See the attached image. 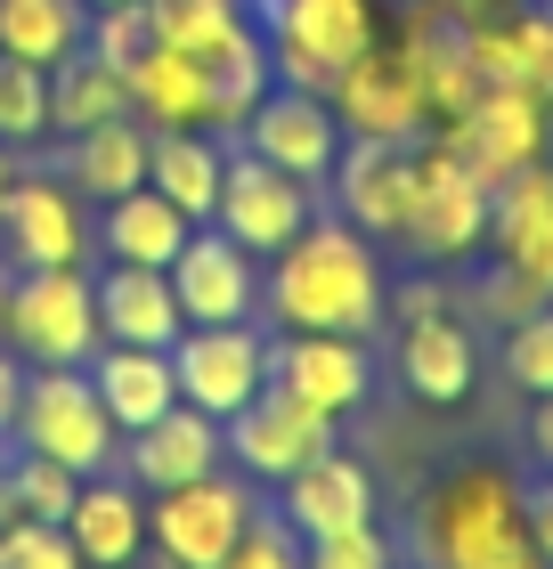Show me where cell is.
<instances>
[{
  "mask_svg": "<svg viewBox=\"0 0 553 569\" xmlns=\"http://www.w3.org/2000/svg\"><path fill=\"white\" fill-rule=\"evenodd\" d=\"M464 24H472L481 82H513V90H530L537 107H553V9L513 0V9H488V17H464Z\"/></svg>",
  "mask_w": 553,
  "mask_h": 569,
  "instance_id": "cell-20",
  "label": "cell"
},
{
  "mask_svg": "<svg viewBox=\"0 0 553 569\" xmlns=\"http://www.w3.org/2000/svg\"><path fill=\"white\" fill-rule=\"evenodd\" d=\"M82 41H90V0H0V58L49 73Z\"/></svg>",
  "mask_w": 553,
  "mask_h": 569,
  "instance_id": "cell-31",
  "label": "cell"
},
{
  "mask_svg": "<svg viewBox=\"0 0 553 569\" xmlns=\"http://www.w3.org/2000/svg\"><path fill=\"white\" fill-rule=\"evenodd\" d=\"M98 284V333L107 342H139V350H171L179 326H188V309H179L171 277L164 269H139V261H107Z\"/></svg>",
  "mask_w": 553,
  "mask_h": 569,
  "instance_id": "cell-23",
  "label": "cell"
},
{
  "mask_svg": "<svg viewBox=\"0 0 553 569\" xmlns=\"http://www.w3.org/2000/svg\"><path fill=\"white\" fill-rule=\"evenodd\" d=\"M488 212H496V188L481 171H464L432 131L415 139V212L399 237L424 252V261H472L488 252Z\"/></svg>",
  "mask_w": 553,
  "mask_h": 569,
  "instance_id": "cell-8",
  "label": "cell"
},
{
  "mask_svg": "<svg viewBox=\"0 0 553 569\" xmlns=\"http://www.w3.org/2000/svg\"><path fill=\"white\" fill-rule=\"evenodd\" d=\"M456 17H488V9H513V0H447Z\"/></svg>",
  "mask_w": 553,
  "mask_h": 569,
  "instance_id": "cell-47",
  "label": "cell"
},
{
  "mask_svg": "<svg viewBox=\"0 0 553 569\" xmlns=\"http://www.w3.org/2000/svg\"><path fill=\"white\" fill-rule=\"evenodd\" d=\"M147 154H155V131L139 114H115V122H98V131H73L66 179L82 188V203H115L130 188H147Z\"/></svg>",
  "mask_w": 553,
  "mask_h": 569,
  "instance_id": "cell-30",
  "label": "cell"
},
{
  "mask_svg": "<svg viewBox=\"0 0 553 569\" xmlns=\"http://www.w3.org/2000/svg\"><path fill=\"white\" fill-rule=\"evenodd\" d=\"M0 333L24 367H90V350L107 342L98 333V284L73 269H17L9 309H0Z\"/></svg>",
  "mask_w": 553,
  "mask_h": 569,
  "instance_id": "cell-6",
  "label": "cell"
},
{
  "mask_svg": "<svg viewBox=\"0 0 553 569\" xmlns=\"http://www.w3.org/2000/svg\"><path fill=\"white\" fill-rule=\"evenodd\" d=\"M90 9H115V0H90Z\"/></svg>",
  "mask_w": 553,
  "mask_h": 569,
  "instance_id": "cell-50",
  "label": "cell"
},
{
  "mask_svg": "<svg viewBox=\"0 0 553 569\" xmlns=\"http://www.w3.org/2000/svg\"><path fill=\"white\" fill-rule=\"evenodd\" d=\"M530 439H537V456H545V472H553V399H537V423H530Z\"/></svg>",
  "mask_w": 553,
  "mask_h": 569,
  "instance_id": "cell-45",
  "label": "cell"
},
{
  "mask_svg": "<svg viewBox=\"0 0 553 569\" xmlns=\"http://www.w3.org/2000/svg\"><path fill=\"white\" fill-rule=\"evenodd\" d=\"M9 284H17V261H9V244H0V309H9Z\"/></svg>",
  "mask_w": 553,
  "mask_h": 569,
  "instance_id": "cell-49",
  "label": "cell"
},
{
  "mask_svg": "<svg viewBox=\"0 0 553 569\" xmlns=\"http://www.w3.org/2000/svg\"><path fill=\"white\" fill-rule=\"evenodd\" d=\"M285 497H277V512H285V529L302 537H334V529H358V521H375V480H366V463L358 456H342V448H326V456H309L294 480H277Z\"/></svg>",
  "mask_w": 553,
  "mask_h": 569,
  "instance_id": "cell-21",
  "label": "cell"
},
{
  "mask_svg": "<svg viewBox=\"0 0 553 569\" xmlns=\"http://www.w3.org/2000/svg\"><path fill=\"white\" fill-rule=\"evenodd\" d=\"M213 569H302V537L285 529V512H260V505H253L245 537H236Z\"/></svg>",
  "mask_w": 553,
  "mask_h": 569,
  "instance_id": "cell-39",
  "label": "cell"
},
{
  "mask_svg": "<svg viewBox=\"0 0 553 569\" xmlns=\"http://www.w3.org/2000/svg\"><path fill=\"white\" fill-rule=\"evenodd\" d=\"M0 480H9V497L24 521H66L73 512V488H82V472H66V463H49L33 448H17V456H0Z\"/></svg>",
  "mask_w": 553,
  "mask_h": 569,
  "instance_id": "cell-35",
  "label": "cell"
},
{
  "mask_svg": "<svg viewBox=\"0 0 553 569\" xmlns=\"http://www.w3.org/2000/svg\"><path fill=\"white\" fill-rule=\"evenodd\" d=\"M407 49H415V73H424V107H432V122H456L472 98H481L488 82H481V58H472V24L447 9H415L407 24Z\"/></svg>",
  "mask_w": 553,
  "mask_h": 569,
  "instance_id": "cell-22",
  "label": "cell"
},
{
  "mask_svg": "<svg viewBox=\"0 0 553 569\" xmlns=\"http://www.w3.org/2000/svg\"><path fill=\"white\" fill-rule=\"evenodd\" d=\"M41 131H49V73L0 58V139H9V147H33Z\"/></svg>",
  "mask_w": 553,
  "mask_h": 569,
  "instance_id": "cell-36",
  "label": "cell"
},
{
  "mask_svg": "<svg viewBox=\"0 0 553 569\" xmlns=\"http://www.w3.org/2000/svg\"><path fill=\"white\" fill-rule=\"evenodd\" d=\"M90 58H107L115 73H130L155 49V17H147V0H115V9H90Z\"/></svg>",
  "mask_w": 553,
  "mask_h": 569,
  "instance_id": "cell-38",
  "label": "cell"
},
{
  "mask_svg": "<svg viewBox=\"0 0 553 569\" xmlns=\"http://www.w3.org/2000/svg\"><path fill=\"white\" fill-rule=\"evenodd\" d=\"M188 212H179L171 196H155V188H130L115 203H98V220H90V244H107V261H139V269H171V252L188 244Z\"/></svg>",
  "mask_w": 553,
  "mask_h": 569,
  "instance_id": "cell-28",
  "label": "cell"
},
{
  "mask_svg": "<svg viewBox=\"0 0 553 569\" xmlns=\"http://www.w3.org/2000/svg\"><path fill=\"white\" fill-rule=\"evenodd\" d=\"M17 391H24V358L0 350V431H9V416H17Z\"/></svg>",
  "mask_w": 553,
  "mask_h": 569,
  "instance_id": "cell-44",
  "label": "cell"
},
{
  "mask_svg": "<svg viewBox=\"0 0 553 569\" xmlns=\"http://www.w3.org/2000/svg\"><path fill=\"white\" fill-rule=\"evenodd\" d=\"M488 309L496 318H530V309L553 301V163H530L496 188V212H488Z\"/></svg>",
  "mask_w": 553,
  "mask_h": 569,
  "instance_id": "cell-3",
  "label": "cell"
},
{
  "mask_svg": "<svg viewBox=\"0 0 553 569\" xmlns=\"http://www.w3.org/2000/svg\"><path fill=\"white\" fill-rule=\"evenodd\" d=\"M269 82H277V66H269V41H260V24L213 41V49H204V98H213V131L236 139V122L260 107V90H269Z\"/></svg>",
  "mask_w": 553,
  "mask_h": 569,
  "instance_id": "cell-32",
  "label": "cell"
},
{
  "mask_svg": "<svg viewBox=\"0 0 553 569\" xmlns=\"http://www.w3.org/2000/svg\"><path fill=\"white\" fill-rule=\"evenodd\" d=\"M415 546H424L432 569H553L530 546L521 480L496 472V463H464L432 488L424 512H415Z\"/></svg>",
  "mask_w": 553,
  "mask_h": 569,
  "instance_id": "cell-2",
  "label": "cell"
},
{
  "mask_svg": "<svg viewBox=\"0 0 553 569\" xmlns=\"http://www.w3.org/2000/svg\"><path fill=\"white\" fill-rule=\"evenodd\" d=\"M253 17H260V41H269L277 82L318 90V98L334 90V73L383 33L375 0H253Z\"/></svg>",
  "mask_w": 553,
  "mask_h": 569,
  "instance_id": "cell-4",
  "label": "cell"
},
{
  "mask_svg": "<svg viewBox=\"0 0 553 569\" xmlns=\"http://www.w3.org/2000/svg\"><path fill=\"white\" fill-rule=\"evenodd\" d=\"M130 448H122V472L130 488H179V480H204V472H220V456H228V439H220V416H204V407H164L155 423L139 431H122Z\"/></svg>",
  "mask_w": 553,
  "mask_h": 569,
  "instance_id": "cell-19",
  "label": "cell"
},
{
  "mask_svg": "<svg viewBox=\"0 0 553 569\" xmlns=\"http://www.w3.org/2000/svg\"><path fill=\"white\" fill-rule=\"evenodd\" d=\"M171 293L179 309H188V326H236V318H253L260 309V269H253V252L228 237V228H188V244L171 252Z\"/></svg>",
  "mask_w": 553,
  "mask_h": 569,
  "instance_id": "cell-15",
  "label": "cell"
},
{
  "mask_svg": "<svg viewBox=\"0 0 553 569\" xmlns=\"http://www.w3.org/2000/svg\"><path fill=\"white\" fill-rule=\"evenodd\" d=\"M245 521H253V488L204 472V480L155 488V505H147V546L171 553L179 569H213L236 537H245Z\"/></svg>",
  "mask_w": 553,
  "mask_h": 569,
  "instance_id": "cell-12",
  "label": "cell"
},
{
  "mask_svg": "<svg viewBox=\"0 0 553 569\" xmlns=\"http://www.w3.org/2000/svg\"><path fill=\"white\" fill-rule=\"evenodd\" d=\"M220 179H228V139H220V131H155L147 188L171 196L196 228L220 212Z\"/></svg>",
  "mask_w": 553,
  "mask_h": 569,
  "instance_id": "cell-29",
  "label": "cell"
},
{
  "mask_svg": "<svg viewBox=\"0 0 553 569\" xmlns=\"http://www.w3.org/2000/svg\"><path fill=\"white\" fill-rule=\"evenodd\" d=\"M269 382L342 423L375 382V358H366V333H285V342H269Z\"/></svg>",
  "mask_w": 553,
  "mask_h": 569,
  "instance_id": "cell-18",
  "label": "cell"
},
{
  "mask_svg": "<svg viewBox=\"0 0 553 569\" xmlns=\"http://www.w3.org/2000/svg\"><path fill=\"white\" fill-rule=\"evenodd\" d=\"M472 375H481V350H472V326L456 318V309H432V318H407L399 326V382L415 399H464Z\"/></svg>",
  "mask_w": 553,
  "mask_h": 569,
  "instance_id": "cell-26",
  "label": "cell"
},
{
  "mask_svg": "<svg viewBox=\"0 0 553 569\" xmlns=\"http://www.w3.org/2000/svg\"><path fill=\"white\" fill-rule=\"evenodd\" d=\"M326 179H334V203L350 228L399 237L407 212H415V139H342Z\"/></svg>",
  "mask_w": 553,
  "mask_h": 569,
  "instance_id": "cell-17",
  "label": "cell"
},
{
  "mask_svg": "<svg viewBox=\"0 0 553 569\" xmlns=\"http://www.w3.org/2000/svg\"><path fill=\"white\" fill-rule=\"evenodd\" d=\"M521 505H530V546L553 561V472H545L537 488H521Z\"/></svg>",
  "mask_w": 553,
  "mask_h": 569,
  "instance_id": "cell-42",
  "label": "cell"
},
{
  "mask_svg": "<svg viewBox=\"0 0 553 569\" xmlns=\"http://www.w3.org/2000/svg\"><path fill=\"white\" fill-rule=\"evenodd\" d=\"M326 107L342 122V139H424L432 131V107H424V73H415L407 33H391V24H383V33L334 73Z\"/></svg>",
  "mask_w": 553,
  "mask_h": 569,
  "instance_id": "cell-7",
  "label": "cell"
},
{
  "mask_svg": "<svg viewBox=\"0 0 553 569\" xmlns=\"http://www.w3.org/2000/svg\"><path fill=\"white\" fill-rule=\"evenodd\" d=\"M432 309H447V284H432V277L399 284V326H407V318H432Z\"/></svg>",
  "mask_w": 553,
  "mask_h": 569,
  "instance_id": "cell-43",
  "label": "cell"
},
{
  "mask_svg": "<svg viewBox=\"0 0 553 569\" xmlns=\"http://www.w3.org/2000/svg\"><path fill=\"white\" fill-rule=\"evenodd\" d=\"M236 147L269 154V163L294 171V179H326L334 154H342V122H334V107H326L318 90L269 82V90H260V107L236 122Z\"/></svg>",
  "mask_w": 553,
  "mask_h": 569,
  "instance_id": "cell-16",
  "label": "cell"
},
{
  "mask_svg": "<svg viewBox=\"0 0 553 569\" xmlns=\"http://www.w3.org/2000/svg\"><path fill=\"white\" fill-rule=\"evenodd\" d=\"M9 431H17V448L66 463V472H82V480L107 472L115 448H122V431H115L107 407H98V391H90L82 367H33V375H24Z\"/></svg>",
  "mask_w": 553,
  "mask_h": 569,
  "instance_id": "cell-5",
  "label": "cell"
},
{
  "mask_svg": "<svg viewBox=\"0 0 553 569\" xmlns=\"http://www.w3.org/2000/svg\"><path fill=\"white\" fill-rule=\"evenodd\" d=\"M309 220H318V203H309V179L277 171L269 154H253V147H228V179H220V212H213V228H228V237L245 244L253 261H269V252L294 244Z\"/></svg>",
  "mask_w": 553,
  "mask_h": 569,
  "instance_id": "cell-11",
  "label": "cell"
},
{
  "mask_svg": "<svg viewBox=\"0 0 553 569\" xmlns=\"http://www.w3.org/2000/svg\"><path fill=\"white\" fill-rule=\"evenodd\" d=\"M17 171H24V163H17V147L0 139V203H9V188H17Z\"/></svg>",
  "mask_w": 553,
  "mask_h": 569,
  "instance_id": "cell-46",
  "label": "cell"
},
{
  "mask_svg": "<svg viewBox=\"0 0 553 569\" xmlns=\"http://www.w3.org/2000/svg\"><path fill=\"white\" fill-rule=\"evenodd\" d=\"M302 569H399V561H391V537H383L375 521H358V529L309 537V546H302Z\"/></svg>",
  "mask_w": 553,
  "mask_h": 569,
  "instance_id": "cell-41",
  "label": "cell"
},
{
  "mask_svg": "<svg viewBox=\"0 0 553 569\" xmlns=\"http://www.w3.org/2000/svg\"><path fill=\"white\" fill-rule=\"evenodd\" d=\"M285 333H375L383 326V261L350 220H309L294 244L269 252L260 284Z\"/></svg>",
  "mask_w": 553,
  "mask_h": 569,
  "instance_id": "cell-1",
  "label": "cell"
},
{
  "mask_svg": "<svg viewBox=\"0 0 553 569\" xmlns=\"http://www.w3.org/2000/svg\"><path fill=\"white\" fill-rule=\"evenodd\" d=\"M0 244H9L17 269H73L90 252V212L73 179L49 171H17L9 203H0Z\"/></svg>",
  "mask_w": 553,
  "mask_h": 569,
  "instance_id": "cell-14",
  "label": "cell"
},
{
  "mask_svg": "<svg viewBox=\"0 0 553 569\" xmlns=\"http://www.w3.org/2000/svg\"><path fill=\"white\" fill-rule=\"evenodd\" d=\"M130 114V90L107 58H90V49H73L66 66H49V131L73 139V131H98V122Z\"/></svg>",
  "mask_w": 553,
  "mask_h": 569,
  "instance_id": "cell-33",
  "label": "cell"
},
{
  "mask_svg": "<svg viewBox=\"0 0 553 569\" xmlns=\"http://www.w3.org/2000/svg\"><path fill=\"white\" fill-rule=\"evenodd\" d=\"M66 537H73V553H82L90 569H122L130 553L147 546V505H139V488H130V480H107V472H90L82 488H73Z\"/></svg>",
  "mask_w": 553,
  "mask_h": 569,
  "instance_id": "cell-27",
  "label": "cell"
},
{
  "mask_svg": "<svg viewBox=\"0 0 553 569\" xmlns=\"http://www.w3.org/2000/svg\"><path fill=\"white\" fill-rule=\"evenodd\" d=\"M505 375H513V391L553 399V301L505 326Z\"/></svg>",
  "mask_w": 553,
  "mask_h": 569,
  "instance_id": "cell-37",
  "label": "cell"
},
{
  "mask_svg": "<svg viewBox=\"0 0 553 569\" xmlns=\"http://www.w3.org/2000/svg\"><path fill=\"white\" fill-rule=\"evenodd\" d=\"M171 375H179V399L204 407V416H236L245 399L269 391V333L253 318L236 326H179L171 342Z\"/></svg>",
  "mask_w": 553,
  "mask_h": 569,
  "instance_id": "cell-10",
  "label": "cell"
},
{
  "mask_svg": "<svg viewBox=\"0 0 553 569\" xmlns=\"http://www.w3.org/2000/svg\"><path fill=\"white\" fill-rule=\"evenodd\" d=\"M147 17H155V41L204 58L213 41H228V33L253 24V0H147Z\"/></svg>",
  "mask_w": 553,
  "mask_h": 569,
  "instance_id": "cell-34",
  "label": "cell"
},
{
  "mask_svg": "<svg viewBox=\"0 0 553 569\" xmlns=\"http://www.w3.org/2000/svg\"><path fill=\"white\" fill-rule=\"evenodd\" d=\"M0 569H90L73 553L66 521H9L0 529Z\"/></svg>",
  "mask_w": 553,
  "mask_h": 569,
  "instance_id": "cell-40",
  "label": "cell"
},
{
  "mask_svg": "<svg viewBox=\"0 0 553 569\" xmlns=\"http://www.w3.org/2000/svg\"><path fill=\"white\" fill-rule=\"evenodd\" d=\"M220 439H228V456L245 463L253 480H294L309 456H326V448H334V416L269 382L260 399H245V407H236V416L220 423Z\"/></svg>",
  "mask_w": 553,
  "mask_h": 569,
  "instance_id": "cell-13",
  "label": "cell"
},
{
  "mask_svg": "<svg viewBox=\"0 0 553 569\" xmlns=\"http://www.w3.org/2000/svg\"><path fill=\"white\" fill-rule=\"evenodd\" d=\"M432 139L456 154L464 171H481L488 188H505L513 171H530L553 154V107H537L530 90H513V82H488L456 122H432Z\"/></svg>",
  "mask_w": 553,
  "mask_h": 569,
  "instance_id": "cell-9",
  "label": "cell"
},
{
  "mask_svg": "<svg viewBox=\"0 0 553 569\" xmlns=\"http://www.w3.org/2000/svg\"><path fill=\"white\" fill-rule=\"evenodd\" d=\"M82 375H90L98 407L115 416V431H139V423H155V416H164V407H179V375H171V350H139V342H98Z\"/></svg>",
  "mask_w": 553,
  "mask_h": 569,
  "instance_id": "cell-24",
  "label": "cell"
},
{
  "mask_svg": "<svg viewBox=\"0 0 553 569\" xmlns=\"http://www.w3.org/2000/svg\"><path fill=\"white\" fill-rule=\"evenodd\" d=\"M122 90H130V114H139L147 131H213V98H204V58L196 49L155 41L147 58L122 73Z\"/></svg>",
  "mask_w": 553,
  "mask_h": 569,
  "instance_id": "cell-25",
  "label": "cell"
},
{
  "mask_svg": "<svg viewBox=\"0 0 553 569\" xmlns=\"http://www.w3.org/2000/svg\"><path fill=\"white\" fill-rule=\"evenodd\" d=\"M122 569H179V561H171V553H147V546H139V553H130Z\"/></svg>",
  "mask_w": 553,
  "mask_h": 569,
  "instance_id": "cell-48",
  "label": "cell"
}]
</instances>
